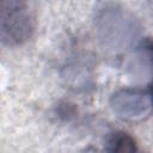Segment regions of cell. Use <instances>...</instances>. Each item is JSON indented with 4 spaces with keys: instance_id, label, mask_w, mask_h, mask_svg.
I'll return each mask as SVG.
<instances>
[{
    "instance_id": "6da1fadb",
    "label": "cell",
    "mask_w": 153,
    "mask_h": 153,
    "mask_svg": "<svg viewBox=\"0 0 153 153\" xmlns=\"http://www.w3.org/2000/svg\"><path fill=\"white\" fill-rule=\"evenodd\" d=\"M96 23L99 38L105 45L114 49H123L133 44L141 30L131 14L115 5L102 8L96 18Z\"/></svg>"
},
{
    "instance_id": "7a4b0ae2",
    "label": "cell",
    "mask_w": 153,
    "mask_h": 153,
    "mask_svg": "<svg viewBox=\"0 0 153 153\" xmlns=\"http://www.w3.org/2000/svg\"><path fill=\"white\" fill-rule=\"evenodd\" d=\"M110 103L112 110L126 120L145 117L153 105L151 93L137 88H124L114 93Z\"/></svg>"
},
{
    "instance_id": "3957f363",
    "label": "cell",
    "mask_w": 153,
    "mask_h": 153,
    "mask_svg": "<svg viewBox=\"0 0 153 153\" xmlns=\"http://www.w3.org/2000/svg\"><path fill=\"white\" fill-rule=\"evenodd\" d=\"M106 151L109 152H135L137 151V146L135 140L124 131L112 133L108 140Z\"/></svg>"
},
{
    "instance_id": "277c9868",
    "label": "cell",
    "mask_w": 153,
    "mask_h": 153,
    "mask_svg": "<svg viewBox=\"0 0 153 153\" xmlns=\"http://www.w3.org/2000/svg\"><path fill=\"white\" fill-rule=\"evenodd\" d=\"M148 50H151V53H152V55H153V44H149V45H148Z\"/></svg>"
},
{
    "instance_id": "5b68a950",
    "label": "cell",
    "mask_w": 153,
    "mask_h": 153,
    "mask_svg": "<svg viewBox=\"0 0 153 153\" xmlns=\"http://www.w3.org/2000/svg\"><path fill=\"white\" fill-rule=\"evenodd\" d=\"M149 93H151V97H152V100H153V87H151V91H149Z\"/></svg>"
}]
</instances>
